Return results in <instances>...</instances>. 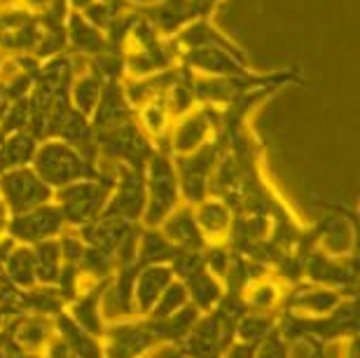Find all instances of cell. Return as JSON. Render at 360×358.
<instances>
[{
    "instance_id": "1",
    "label": "cell",
    "mask_w": 360,
    "mask_h": 358,
    "mask_svg": "<svg viewBox=\"0 0 360 358\" xmlns=\"http://www.w3.org/2000/svg\"><path fill=\"white\" fill-rule=\"evenodd\" d=\"M276 328L283 338L292 345L307 342L311 349H323L333 342L356 340L358 338V300L356 295L344 298L333 312L321 317H307V314L278 309Z\"/></svg>"
},
{
    "instance_id": "2",
    "label": "cell",
    "mask_w": 360,
    "mask_h": 358,
    "mask_svg": "<svg viewBox=\"0 0 360 358\" xmlns=\"http://www.w3.org/2000/svg\"><path fill=\"white\" fill-rule=\"evenodd\" d=\"M31 169L45 181L52 190H61L66 185L82 181V178L98 176L101 164L84 157L80 150L68 146L61 139H47L38 143V150L33 155Z\"/></svg>"
},
{
    "instance_id": "3",
    "label": "cell",
    "mask_w": 360,
    "mask_h": 358,
    "mask_svg": "<svg viewBox=\"0 0 360 358\" xmlns=\"http://www.w3.org/2000/svg\"><path fill=\"white\" fill-rule=\"evenodd\" d=\"M180 204L183 197H180L174 155L167 146H157L155 155L146 164V211H143L141 225L160 227Z\"/></svg>"
},
{
    "instance_id": "4",
    "label": "cell",
    "mask_w": 360,
    "mask_h": 358,
    "mask_svg": "<svg viewBox=\"0 0 360 358\" xmlns=\"http://www.w3.org/2000/svg\"><path fill=\"white\" fill-rule=\"evenodd\" d=\"M115 188V171H101L98 176L82 178L66 185L61 190H54V204L66 218L68 230H80L91 220H96L105 211L108 199Z\"/></svg>"
},
{
    "instance_id": "5",
    "label": "cell",
    "mask_w": 360,
    "mask_h": 358,
    "mask_svg": "<svg viewBox=\"0 0 360 358\" xmlns=\"http://www.w3.org/2000/svg\"><path fill=\"white\" fill-rule=\"evenodd\" d=\"M94 136H96L98 157L112 162L115 167L146 169L148 160L157 150V143L143 132L136 120L112 129H101V132H94Z\"/></svg>"
},
{
    "instance_id": "6",
    "label": "cell",
    "mask_w": 360,
    "mask_h": 358,
    "mask_svg": "<svg viewBox=\"0 0 360 358\" xmlns=\"http://www.w3.org/2000/svg\"><path fill=\"white\" fill-rule=\"evenodd\" d=\"M220 157H222V146L215 141H208L187 155H174L180 197H183L185 204L194 206L201 199L211 197V183Z\"/></svg>"
},
{
    "instance_id": "7",
    "label": "cell",
    "mask_w": 360,
    "mask_h": 358,
    "mask_svg": "<svg viewBox=\"0 0 360 358\" xmlns=\"http://www.w3.org/2000/svg\"><path fill=\"white\" fill-rule=\"evenodd\" d=\"M314 204L328 211L319 223L307 227L314 246L326 250V253H333V255L356 253V234H358L356 218H358V213L354 206L347 211L344 204L326 202L323 197H316Z\"/></svg>"
},
{
    "instance_id": "8",
    "label": "cell",
    "mask_w": 360,
    "mask_h": 358,
    "mask_svg": "<svg viewBox=\"0 0 360 358\" xmlns=\"http://www.w3.org/2000/svg\"><path fill=\"white\" fill-rule=\"evenodd\" d=\"M101 342H103L105 358H146L162 349L160 338L143 317L108 321Z\"/></svg>"
},
{
    "instance_id": "9",
    "label": "cell",
    "mask_w": 360,
    "mask_h": 358,
    "mask_svg": "<svg viewBox=\"0 0 360 358\" xmlns=\"http://www.w3.org/2000/svg\"><path fill=\"white\" fill-rule=\"evenodd\" d=\"M0 202L10 216H19L54 202V190L31 167H19L0 174Z\"/></svg>"
},
{
    "instance_id": "10",
    "label": "cell",
    "mask_w": 360,
    "mask_h": 358,
    "mask_svg": "<svg viewBox=\"0 0 360 358\" xmlns=\"http://www.w3.org/2000/svg\"><path fill=\"white\" fill-rule=\"evenodd\" d=\"M304 281L340 290L344 295H356L358 257L356 253L333 255L321 248H314L304 260Z\"/></svg>"
},
{
    "instance_id": "11",
    "label": "cell",
    "mask_w": 360,
    "mask_h": 358,
    "mask_svg": "<svg viewBox=\"0 0 360 358\" xmlns=\"http://www.w3.org/2000/svg\"><path fill=\"white\" fill-rule=\"evenodd\" d=\"M215 127H218V108L206 103H197L187 115L174 120L164 146L171 155H187L213 141Z\"/></svg>"
},
{
    "instance_id": "12",
    "label": "cell",
    "mask_w": 360,
    "mask_h": 358,
    "mask_svg": "<svg viewBox=\"0 0 360 358\" xmlns=\"http://www.w3.org/2000/svg\"><path fill=\"white\" fill-rule=\"evenodd\" d=\"M66 230H68V225H66L63 213L59 211V206L54 202H49V204L38 206V209L19 213V216H10L5 234L17 243L33 246V243H40V241L59 239Z\"/></svg>"
},
{
    "instance_id": "13",
    "label": "cell",
    "mask_w": 360,
    "mask_h": 358,
    "mask_svg": "<svg viewBox=\"0 0 360 358\" xmlns=\"http://www.w3.org/2000/svg\"><path fill=\"white\" fill-rule=\"evenodd\" d=\"M42 38V21L24 7H0V52L5 56L35 54Z\"/></svg>"
},
{
    "instance_id": "14",
    "label": "cell",
    "mask_w": 360,
    "mask_h": 358,
    "mask_svg": "<svg viewBox=\"0 0 360 358\" xmlns=\"http://www.w3.org/2000/svg\"><path fill=\"white\" fill-rule=\"evenodd\" d=\"M146 211V169L115 167V188L103 213L141 225Z\"/></svg>"
},
{
    "instance_id": "15",
    "label": "cell",
    "mask_w": 360,
    "mask_h": 358,
    "mask_svg": "<svg viewBox=\"0 0 360 358\" xmlns=\"http://www.w3.org/2000/svg\"><path fill=\"white\" fill-rule=\"evenodd\" d=\"M234 342V333L220 324L213 314H201L190 335L176 345L178 358H222L225 349Z\"/></svg>"
},
{
    "instance_id": "16",
    "label": "cell",
    "mask_w": 360,
    "mask_h": 358,
    "mask_svg": "<svg viewBox=\"0 0 360 358\" xmlns=\"http://www.w3.org/2000/svg\"><path fill=\"white\" fill-rule=\"evenodd\" d=\"M180 61L194 75H204V77H236L253 70L248 66V54H234L218 47L185 49V52H180Z\"/></svg>"
},
{
    "instance_id": "17",
    "label": "cell",
    "mask_w": 360,
    "mask_h": 358,
    "mask_svg": "<svg viewBox=\"0 0 360 358\" xmlns=\"http://www.w3.org/2000/svg\"><path fill=\"white\" fill-rule=\"evenodd\" d=\"M110 283V276L101 279V281H91L77 290V295L66 305V314L75 321L77 326L84 328L87 333L101 338L105 331V314H103V295Z\"/></svg>"
},
{
    "instance_id": "18",
    "label": "cell",
    "mask_w": 360,
    "mask_h": 358,
    "mask_svg": "<svg viewBox=\"0 0 360 358\" xmlns=\"http://www.w3.org/2000/svg\"><path fill=\"white\" fill-rule=\"evenodd\" d=\"M139 12L157 28L162 38H174L187 24L199 19L194 0H157V3H139Z\"/></svg>"
},
{
    "instance_id": "19",
    "label": "cell",
    "mask_w": 360,
    "mask_h": 358,
    "mask_svg": "<svg viewBox=\"0 0 360 358\" xmlns=\"http://www.w3.org/2000/svg\"><path fill=\"white\" fill-rule=\"evenodd\" d=\"M344 298H349V295H344V293H340V290L326 288V286L300 281V283L288 286L285 288L281 309L307 314V317H321V314L333 312Z\"/></svg>"
},
{
    "instance_id": "20",
    "label": "cell",
    "mask_w": 360,
    "mask_h": 358,
    "mask_svg": "<svg viewBox=\"0 0 360 358\" xmlns=\"http://www.w3.org/2000/svg\"><path fill=\"white\" fill-rule=\"evenodd\" d=\"M131 120H136V108L131 106V101L127 98L124 80L103 82L98 103H96V108H94L91 117H89L94 132L120 127V124L131 122Z\"/></svg>"
},
{
    "instance_id": "21",
    "label": "cell",
    "mask_w": 360,
    "mask_h": 358,
    "mask_svg": "<svg viewBox=\"0 0 360 358\" xmlns=\"http://www.w3.org/2000/svg\"><path fill=\"white\" fill-rule=\"evenodd\" d=\"M174 271L169 264H146L139 269L134 281V312L136 317H148L153 312L155 302L167 290V286L174 281Z\"/></svg>"
},
{
    "instance_id": "22",
    "label": "cell",
    "mask_w": 360,
    "mask_h": 358,
    "mask_svg": "<svg viewBox=\"0 0 360 358\" xmlns=\"http://www.w3.org/2000/svg\"><path fill=\"white\" fill-rule=\"evenodd\" d=\"M162 234L167 237L178 250H201L206 248V237L199 230L197 218H194L192 204H180L176 211H171L167 220L160 225Z\"/></svg>"
},
{
    "instance_id": "23",
    "label": "cell",
    "mask_w": 360,
    "mask_h": 358,
    "mask_svg": "<svg viewBox=\"0 0 360 358\" xmlns=\"http://www.w3.org/2000/svg\"><path fill=\"white\" fill-rule=\"evenodd\" d=\"M108 40L105 33L89 24L80 12L68 10L66 17V52L73 56H82L84 61L91 59L94 54H98L101 49H105Z\"/></svg>"
},
{
    "instance_id": "24",
    "label": "cell",
    "mask_w": 360,
    "mask_h": 358,
    "mask_svg": "<svg viewBox=\"0 0 360 358\" xmlns=\"http://www.w3.org/2000/svg\"><path fill=\"white\" fill-rule=\"evenodd\" d=\"M194 218H197L199 230L204 232L206 241H227L229 230L234 223V211L227 202H222L220 197H206L199 204L192 206Z\"/></svg>"
},
{
    "instance_id": "25",
    "label": "cell",
    "mask_w": 360,
    "mask_h": 358,
    "mask_svg": "<svg viewBox=\"0 0 360 358\" xmlns=\"http://www.w3.org/2000/svg\"><path fill=\"white\" fill-rule=\"evenodd\" d=\"M52 321H54V331L68 342V347L73 349L75 358H105L101 338H96V335H91L84 331V328L77 326L66 314V309L54 314Z\"/></svg>"
},
{
    "instance_id": "26",
    "label": "cell",
    "mask_w": 360,
    "mask_h": 358,
    "mask_svg": "<svg viewBox=\"0 0 360 358\" xmlns=\"http://www.w3.org/2000/svg\"><path fill=\"white\" fill-rule=\"evenodd\" d=\"M148 319V317H143ZM201 319V312L197 307L192 305H185L183 309L171 314V317H164V319H148V324L153 326L155 335L160 338L162 347H176L180 345L194 326H197V321Z\"/></svg>"
},
{
    "instance_id": "27",
    "label": "cell",
    "mask_w": 360,
    "mask_h": 358,
    "mask_svg": "<svg viewBox=\"0 0 360 358\" xmlns=\"http://www.w3.org/2000/svg\"><path fill=\"white\" fill-rule=\"evenodd\" d=\"M178 248L162 234L160 227H143L139 230V241H136V264H169L174 260Z\"/></svg>"
},
{
    "instance_id": "28",
    "label": "cell",
    "mask_w": 360,
    "mask_h": 358,
    "mask_svg": "<svg viewBox=\"0 0 360 358\" xmlns=\"http://www.w3.org/2000/svg\"><path fill=\"white\" fill-rule=\"evenodd\" d=\"M38 143L40 141L28 129L3 136V141H0V174L19 167H31Z\"/></svg>"
},
{
    "instance_id": "29",
    "label": "cell",
    "mask_w": 360,
    "mask_h": 358,
    "mask_svg": "<svg viewBox=\"0 0 360 358\" xmlns=\"http://www.w3.org/2000/svg\"><path fill=\"white\" fill-rule=\"evenodd\" d=\"M0 274L12 288L28 290L33 286H38V276H35V262H33V250L31 246L17 243L12 248V253L7 255V260L0 267Z\"/></svg>"
},
{
    "instance_id": "30",
    "label": "cell",
    "mask_w": 360,
    "mask_h": 358,
    "mask_svg": "<svg viewBox=\"0 0 360 358\" xmlns=\"http://www.w3.org/2000/svg\"><path fill=\"white\" fill-rule=\"evenodd\" d=\"M136 122H139V127L157 143V146H164V141H167V136H169V129L174 124V117H171V113L167 108L164 94L139 106V108H136Z\"/></svg>"
},
{
    "instance_id": "31",
    "label": "cell",
    "mask_w": 360,
    "mask_h": 358,
    "mask_svg": "<svg viewBox=\"0 0 360 358\" xmlns=\"http://www.w3.org/2000/svg\"><path fill=\"white\" fill-rule=\"evenodd\" d=\"M185 288H187V298H190V305L197 307L201 314H211L220 305L222 295H225L222 279L211 274V271H201L199 276L185 281Z\"/></svg>"
},
{
    "instance_id": "32",
    "label": "cell",
    "mask_w": 360,
    "mask_h": 358,
    "mask_svg": "<svg viewBox=\"0 0 360 358\" xmlns=\"http://www.w3.org/2000/svg\"><path fill=\"white\" fill-rule=\"evenodd\" d=\"M285 290L281 288V283L276 281V276L264 274L260 279H255L253 283L246 286L243 290V302L248 309L255 312H278L283 305Z\"/></svg>"
},
{
    "instance_id": "33",
    "label": "cell",
    "mask_w": 360,
    "mask_h": 358,
    "mask_svg": "<svg viewBox=\"0 0 360 358\" xmlns=\"http://www.w3.org/2000/svg\"><path fill=\"white\" fill-rule=\"evenodd\" d=\"M33 262H35V276H38V286H56L63 271V257L59 239H49L33 243Z\"/></svg>"
},
{
    "instance_id": "34",
    "label": "cell",
    "mask_w": 360,
    "mask_h": 358,
    "mask_svg": "<svg viewBox=\"0 0 360 358\" xmlns=\"http://www.w3.org/2000/svg\"><path fill=\"white\" fill-rule=\"evenodd\" d=\"M276 324H278V312L246 309L234 326V340L236 342H250V345H260L274 328H276Z\"/></svg>"
},
{
    "instance_id": "35",
    "label": "cell",
    "mask_w": 360,
    "mask_h": 358,
    "mask_svg": "<svg viewBox=\"0 0 360 358\" xmlns=\"http://www.w3.org/2000/svg\"><path fill=\"white\" fill-rule=\"evenodd\" d=\"M101 89H103V82H101L96 75H91L89 70L77 73L68 87L70 106H73L77 113H82L84 117H91V113L98 103Z\"/></svg>"
},
{
    "instance_id": "36",
    "label": "cell",
    "mask_w": 360,
    "mask_h": 358,
    "mask_svg": "<svg viewBox=\"0 0 360 358\" xmlns=\"http://www.w3.org/2000/svg\"><path fill=\"white\" fill-rule=\"evenodd\" d=\"M185 305H190V298H187V288L183 281H178L174 279L167 290L162 293L160 300L155 302L153 312L148 314V319H164V317H171V314H176L183 309Z\"/></svg>"
},
{
    "instance_id": "37",
    "label": "cell",
    "mask_w": 360,
    "mask_h": 358,
    "mask_svg": "<svg viewBox=\"0 0 360 358\" xmlns=\"http://www.w3.org/2000/svg\"><path fill=\"white\" fill-rule=\"evenodd\" d=\"M171 271L178 281H190V279L199 276L201 271H208L206 269V260H204V248L201 250H178L174 255V260L169 262Z\"/></svg>"
},
{
    "instance_id": "38",
    "label": "cell",
    "mask_w": 360,
    "mask_h": 358,
    "mask_svg": "<svg viewBox=\"0 0 360 358\" xmlns=\"http://www.w3.org/2000/svg\"><path fill=\"white\" fill-rule=\"evenodd\" d=\"M255 358H292V342L281 335L278 328L255 347Z\"/></svg>"
},
{
    "instance_id": "39",
    "label": "cell",
    "mask_w": 360,
    "mask_h": 358,
    "mask_svg": "<svg viewBox=\"0 0 360 358\" xmlns=\"http://www.w3.org/2000/svg\"><path fill=\"white\" fill-rule=\"evenodd\" d=\"M40 356H42V358H75L73 349L68 347V342L63 340L56 331H54L52 338L47 340V345L42 347Z\"/></svg>"
},
{
    "instance_id": "40",
    "label": "cell",
    "mask_w": 360,
    "mask_h": 358,
    "mask_svg": "<svg viewBox=\"0 0 360 358\" xmlns=\"http://www.w3.org/2000/svg\"><path fill=\"white\" fill-rule=\"evenodd\" d=\"M255 347L257 345H250V342H232L225 354H222V358H255Z\"/></svg>"
},
{
    "instance_id": "41",
    "label": "cell",
    "mask_w": 360,
    "mask_h": 358,
    "mask_svg": "<svg viewBox=\"0 0 360 358\" xmlns=\"http://www.w3.org/2000/svg\"><path fill=\"white\" fill-rule=\"evenodd\" d=\"M19 7H24V10L38 14V17H45V14L52 10L54 0H17Z\"/></svg>"
},
{
    "instance_id": "42",
    "label": "cell",
    "mask_w": 360,
    "mask_h": 358,
    "mask_svg": "<svg viewBox=\"0 0 360 358\" xmlns=\"http://www.w3.org/2000/svg\"><path fill=\"white\" fill-rule=\"evenodd\" d=\"M12 101H14V98L10 96V91H7L5 82L0 80V122H3L5 113H7V108H10V103H12Z\"/></svg>"
},
{
    "instance_id": "43",
    "label": "cell",
    "mask_w": 360,
    "mask_h": 358,
    "mask_svg": "<svg viewBox=\"0 0 360 358\" xmlns=\"http://www.w3.org/2000/svg\"><path fill=\"white\" fill-rule=\"evenodd\" d=\"M7 220H10V213H7L5 204L0 202V237H3L5 230H7Z\"/></svg>"
},
{
    "instance_id": "44",
    "label": "cell",
    "mask_w": 360,
    "mask_h": 358,
    "mask_svg": "<svg viewBox=\"0 0 360 358\" xmlns=\"http://www.w3.org/2000/svg\"><path fill=\"white\" fill-rule=\"evenodd\" d=\"M311 358H323V349H314V354Z\"/></svg>"
},
{
    "instance_id": "45",
    "label": "cell",
    "mask_w": 360,
    "mask_h": 358,
    "mask_svg": "<svg viewBox=\"0 0 360 358\" xmlns=\"http://www.w3.org/2000/svg\"><path fill=\"white\" fill-rule=\"evenodd\" d=\"M0 141H3V134H0Z\"/></svg>"
}]
</instances>
